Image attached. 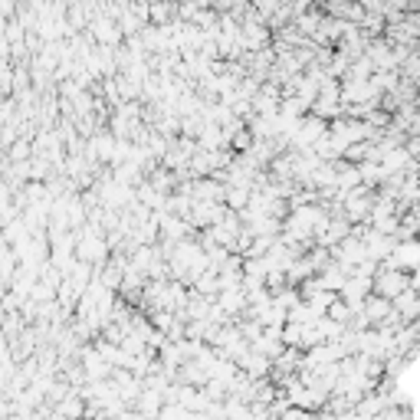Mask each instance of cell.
Instances as JSON below:
<instances>
[{
  "label": "cell",
  "instance_id": "1",
  "mask_svg": "<svg viewBox=\"0 0 420 420\" xmlns=\"http://www.w3.org/2000/svg\"><path fill=\"white\" fill-rule=\"evenodd\" d=\"M410 289V272H401V270H388L381 266L375 276V296H384V299H397L401 292Z\"/></svg>",
  "mask_w": 420,
  "mask_h": 420
},
{
  "label": "cell",
  "instance_id": "2",
  "mask_svg": "<svg viewBox=\"0 0 420 420\" xmlns=\"http://www.w3.org/2000/svg\"><path fill=\"white\" fill-rule=\"evenodd\" d=\"M381 266L401 270V272H417L420 270V240H401Z\"/></svg>",
  "mask_w": 420,
  "mask_h": 420
},
{
  "label": "cell",
  "instance_id": "4",
  "mask_svg": "<svg viewBox=\"0 0 420 420\" xmlns=\"http://www.w3.org/2000/svg\"><path fill=\"white\" fill-rule=\"evenodd\" d=\"M410 289H414V292L420 296V270H417V272H410Z\"/></svg>",
  "mask_w": 420,
  "mask_h": 420
},
{
  "label": "cell",
  "instance_id": "3",
  "mask_svg": "<svg viewBox=\"0 0 420 420\" xmlns=\"http://www.w3.org/2000/svg\"><path fill=\"white\" fill-rule=\"evenodd\" d=\"M92 36H95V43L99 46H119V40L125 36L119 27V20L115 16H108V14H99L95 20H92Z\"/></svg>",
  "mask_w": 420,
  "mask_h": 420
}]
</instances>
